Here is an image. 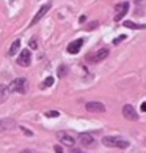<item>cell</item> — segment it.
I'll use <instances>...</instances> for the list:
<instances>
[{
    "label": "cell",
    "instance_id": "obj_1",
    "mask_svg": "<svg viewBox=\"0 0 146 153\" xmlns=\"http://www.w3.org/2000/svg\"><path fill=\"white\" fill-rule=\"evenodd\" d=\"M8 90L10 92H16V93H21V95H25L27 90H29V82H27L25 77H18V79H14V81L10 84Z\"/></svg>",
    "mask_w": 146,
    "mask_h": 153
},
{
    "label": "cell",
    "instance_id": "obj_2",
    "mask_svg": "<svg viewBox=\"0 0 146 153\" xmlns=\"http://www.w3.org/2000/svg\"><path fill=\"white\" fill-rule=\"evenodd\" d=\"M102 144L105 147H116V149H127L129 142L123 137H115V136H105L102 139Z\"/></svg>",
    "mask_w": 146,
    "mask_h": 153
},
{
    "label": "cell",
    "instance_id": "obj_3",
    "mask_svg": "<svg viewBox=\"0 0 146 153\" xmlns=\"http://www.w3.org/2000/svg\"><path fill=\"white\" fill-rule=\"evenodd\" d=\"M109 54H110V51H109L107 48H102V49L96 51V52L87 55V60L90 62V63H99V62H102V60L107 59Z\"/></svg>",
    "mask_w": 146,
    "mask_h": 153
},
{
    "label": "cell",
    "instance_id": "obj_4",
    "mask_svg": "<svg viewBox=\"0 0 146 153\" xmlns=\"http://www.w3.org/2000/svg\"><path fill=\"white\" fill-rule=\"evenodd\" d=\"M50 8H52V2H47V3H44L43 7L39 8V11H38V13L35 14V18L32 19V22H30V27H33V25H36L38 22H39V21H41V19L44 18V14H46L47 11L50 10Z\"/></svg>",
    "mask_w": 146,
    "mask_h": 153
},
{
    "label": "cell",
    "instance_id": "obj_5",
    "mask_svg": "<svg viewBox=\"0 0 146 153\" xmlns=\"http://www.w3.org/2000/svg\"><path fill=\"white\" fill-rule=\"evenodd\" d=\"M127 10H129V3L127 2H121V3H118L116 7H115V21H121V18H124V16L127 14Z\"/></svg>",
    "mask_w": 146,
    "mask_h": 153
},
{
    "label": "cell",
    "instance_id": "obj_6",
    "mask_svg": "<svg viewBox=\"0 0 146 153\" xmlns=\"http://www.w3.org/2000/svg\"><path fill=\"white\" fill-rule=\"evenodd\" d=\"M79 142H80L83 147H88V149H93L94 145H96V140L91 134L88 133H80L79 134Z\"/></svg>",
    "mask_w": 146,
    "mask_h": 153
},
{
    "label": "cell",
    "instance_id": "obj_7",
    "mask_svg": "<svg viewBox=\"0 0 146 153\" xmlns=\"http://www.w3.org/2000/svg\"><path fill=\"white\" fill-rule=\"evenodd\" d=\"M123 115H124L126 120H131V122H137L138 120L137 111L134 109L132 104H126L124 107H123Z\"/></svg>",
    "mask_w": 146,
    "mask_h": 153
},
{
    "label": "cell",
    "instance_id": "obj_8",
    "mask_svg": "<svg viewBox=\"0 0 146 153\" xmlns=\"http://www.w3.org/2000/svg\"><path fill=\"white\" fill-rule=\"evenodd\" d=\"M57 137H58V140L63 145H66V147H74V144H76V139L72 137L71 134H68V133H63V131H60V133H57Z\"/></svg>",
    "mask_w": 146,
    "mask_h": 153
},
{
    "label": "cell",
    "instance_id": "obj_9",
    "mask_svg": "<svg viewBox=\"0 0 146 153\" xmlns=\"http://www.w3.org/2000/svg\"><path fill=\"white\" fill-rule=\"evenodd\" d=\"M30 63H32V52H30V49H24L18 57V65L29 66Z\"/></svg>",
    "mask_w": 146,
    "mask_h": 153
},
{
    "label": "cell",
    "instance_id": "obj_10",
    "mask_svg": "<svg viewBox=\"0 0 146 153\" xmlns=\"http://www.w3.org/2000/svg\"><path fill=\"white\" fill-rule=\"evenodd\" d=\"M85 107L88 112H98V114L105 112V106L102 103H99V101H90V103L85 104Z\"/></svg>",
    "mask_w": 146,
    "mask_h": 153
},
{
    "label": "cell",
    "instance_id": "obj_11",
    "mask_svg": "<svg viewBox=\"0 0 146 153\" xmlns=\"http://www.w3.org/2000/svg\"><path fill=\"white\" fill-rule=\"evenodd\" d=\"M14 125H16L14 118H10V117L8 118H2V120H0V134L8 131V129H11V128H14Z\"/></svg>",
    "mask_w": 146,
    "mask_h": 153
},
{
    "label": "cell",
    "instance_id": "obj_12",
    "mask_svg": "<svg viewBox=\"0 0 146 153\" xmlns=\"http://www.w3.org/2000/svg\"><path fill=\"white\" fill-rule=\"evenodd\" d=\"M83 43H85V39H83V38H79V39H76V41L69 43L68 44V52L69 54H77L79 51H80V48L83 46Z\"/></svg>",
    "mask_w": 146,
    "mask_h": 153
},
{
    "label": "cell",
    "instance_id": "obj_13",
    "mask_svg": "<svg viewBox=\"0 0 146 153\" xmlns=\"http://www.w3.org/2000/svg\"><path fill=\"white\" fill-rule=\"evenodd\" d=\"M124 27L127 29H132V30H143L146 29V24H137V22H132V21H124Z\"/></svg>",
    "mask_w": 146,
    "mask_h": 153
},
{
    "label": "cell",
    "instance_id": "obj_14",
    "mask_svg": "<svg viewBox=\"0 0 146 153\" xmlns=\"http://www.w3.org/2000/svg\"><path fill=\"white\" fill-rule=\"evenodd\" d=\"M8 93H10L8 87H5V85H0V103H3V101H7V98H8Z\"/></svg>",
    "mask_w": 146,
    "mask_h": 153
},
{
    "label": "cell",
    "instance_id": "obj_15",
    "mask_svg": "<svg viewBox=\"0 0 146 153\" xmlns=\"http://www.w3.org/2000/svg\"><path fill=\"white\" fill-rule=\"evenodd\" d=\"M54 82H55V79H54L52 76H49V77H46V79H44V81L41 82V85H39V87H41V88L52 87V85H54Z\"/></svg>",
    "mask_w": 146,
    "mask_h": 153
},
{
    "label": "cell",
    "instance_id": "obj_16",
    "mask_svg": "<svg viewBox=\"0 0 146 153\" xmlns=\"http://www.w3.org/2000/svg\"><path fill=\"white\" fill-rule=\"evenodd\" d=\"M19 48H21V39H14V43L10 48V55H14L19 51Z\"/></svg>",
    "mask_w": 146,
    "mask_h": 153
},
{
    "label": "cell",
    "instance_id": "obj_17",
    "mask_svg": "<svg viewBox=\"0 0 146 153\" xmlns=\"http://www.w3.org/2000/svg\"><path fill=\"white\" fill-rule=\"evenodd\" d=\"M57 73H58V77H66V76H68V73H69V68L66 65H60Z\"/></svg>",
    "mask_w": 146,
    "mask_h": 153
},
{
    "label": "cell",
    "instance_id": "obj_18",
    "mask_svg": "<svg viewBox=\"0 0 146 153\" xmlns=\"http://www.w3.org/2000/svg\"><path fill=\"white\" fill-rule=\"evenodd\" d=\"M46 115H47L49 118H57V117L60 115V112H58V111H49V112H46Z\"/></svg>",
    "mask_w": 146,
    "mask_h": 153
},
{
    "label": "cell",
    "instance_id": "obj_19",
    "mask_svg": "<svg viewBox=\"0 0 146 153\" xmlns=\"http://www.w3.org/2000/svg\"><path fill=\"white\" fill-rule=\"evenodd\" d=\"M98 25H99V22H98V21H94V22H90L87 29H88V30H94V29H96Z\"/></svg>",
    "mask_w": 146,
    "mask_h": 153
},
{
    "label": "cell",
    "instance_id": "obj_20",
    "mask_svg": "<svg viewBox=\"0 0 146 153\" xmlns=\"http://www.w3.org/2000/svg\"><path fill=\"white\" fill-rule=\"evenodd\" d=\"M29 44H30V49H36V48H38V44H36V39H35V38H32Z\"/></svg>",
    "mask_w": 146,
    "mask_h": 153
},
{
    "label": "cell",
    "instance_id": "obj_21",
    "mask_svg": "<svg viewBox=\"0 0 146 153\" xmlns=\"http://www.w3.org/2000/svg\"><path fill=\"white\" fill-rule=\"evenodd\" d=\"M21 131L24 133V134H27V136H33V133L30 131V129H27L25 126H21Z\"/></svg>",
    "mask_w": 146,
    "mask_h": 153
},
{
    "label": "cell",
    "instance_id": "obj_22",
    "mask_svg": "<svg viewBox=\"0 0 146 153\" xmlns=\"http://www.w3.org/2000/svg\"><path fill=\"white\" fill-rule=\"evenodd\" d=\"M123 39H126V35H121V36H118V38L115 39V41H113V43H115V44H118V43H121V41H123Z\"/></svg>",
    "mask_w": 146,
    "mask_h": 153
},
{
    "label": "cell",
    "instance_id": "obj_23",
    "mask_svg": "<svg viewBox=\"0 0 146 153\" xmlns=\"http://www.w3.org/2000/svg\"><path fill=\"white\" fill-rule=\"evenodd\" d=\"M55 153H63V149L60 145H55Z\"/></svg>",
    "mask_w": 146,
    "mask_h": 153
},
{
    "label": "cell",
    "instance_id": "obj_24",
    "mask_svg": "<svg viewBox=\"0 0 146 153\" xmlns=\"http://www.w3.org/2000/svg\"><path fill=\"white\" fill-rule=\"evenodd\" d=\"M71 153H85V152H82V150H79V149H71Z\"/></svg>",
    "mask_w": 146,
    "mask_h": 153
},
{
    "label": "cell",
    "instance_id": "obj_25",
    "mask_svg": "<svg viewBox=\"0 0 146 153\" xmlns=\"http://www.w3.org/2000/svg\"><path fill=\"white\" fill-rule=\"evenodd\" d=\"M85 21H87V16H80V19H79V22H80V24H83Z\"/></svg>",
    "mask_w": 146,
    "mask_h": 153
},
{
    "label": "cell",
    "instance_id": "obj_26",
    "mask_svg": "<svg viewBox=\"0 0 146 153\" xmlns=\"http://www.w3.org/2000/svg\"><path fill=\"white\" fill-rule=\"evenodd\" d=\"M142 112H146V101L142 104Z\"/></svg>",
    "mask_w": 146,
    "mask_h": 153
},
{
    "label": "cell",
    "instance_id": "obj_27",
    "mask_svg": "<svg viewBox=\"0 0 146 153\" xmlns=\"http://www.w3.org/2000/svg\"><path fill=\"white\" fill-rule=\"evenodd\" d=\"M21 153H35V152H32V150H22Z\"/></svg>",
    "mask_w": 146,
    "mask_h": 153
},
{
    "label": "cell",
    "instance_id": "obj_28",
    "mask_svg": "<svg viewBox=\"0 0 146 153\" xmlns=\"http://www.w3.org/2000/svg\"><path fill=\"white\" fill-rule=\"evenodd\" d=\"M145 145H146V139H145Z\"/></svg>",
    "mask_w": 146,
    "mask_h": 153
}]
</instances>
